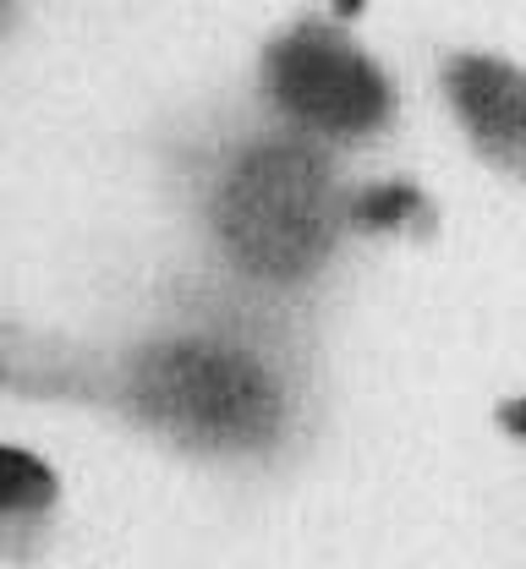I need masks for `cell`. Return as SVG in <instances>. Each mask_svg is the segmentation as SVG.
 I'll use <instances>...</instances> for the list:
<instances>
[{
	"label": "cell",
	"instance_id": "277c9868",
	"mask_svg": "<svg viewBox=\"0 0 526 569\" xmlns=\"http://www.w3.org/2000/svg\"><path fill=\"white\" fill-rule=\"evenodd\" d=\"M434 99L466 159L499 187L526 176V67L499 44H445L434 56Z\"/></svg>",
	"mask_w": 526,
	"mask_h": 569
},
{
	"label": "cell",
	"instance_id": "52a82bcc",
	"mask_svg": "<svg viewBox=\"0 0 526 569\" xmlns=\"http://www.w3.org/2000/svg\"><path fill=\"white\" fill-rule=\"evenodd\" d=\"M0 395L77 406L82 395V340L61 329H28L0 318Z\"/></svg>",
	"mask_w": 526,
	"mask_h": 569
},
{
	"label": "cell",
	"instance_id": "5b68a950",
	"mask_svg": "<svg viewBox=\"0 0 526 569\" xmlns=\"http://www.w3.org/2000/svg\"><path fill=\"white\" fill-rule=\"evenodd\" d=\"M61 471L33 455L28 443L0 438V559L6 565H39L61 531Z\"/></svg>",
	"mask_w": 526,
	"mask_h": 569
},
{
	"label": "cell",
	"instance_id": "7a4b0ae2",
	"mask_svg": "<svg viewBox=\"0 0 526 569\" xmlns=\"http://www.w3.org/2000/svg\"><path fill=\"white\" fill-rule=\"evenodd\" d=\"M138 153L170 230V263L286 307L335 312L363 258L346 224L357 164L280 127L241 82L159 110Z\"/></svg>",
	"mask_w": 526,
	"mask_h": 569
},
{
	"label": "cell",
	"instance_id": "8992f818",
	"mask_svg": "<svg viewBox=\"0 0 526 569\" xmlns=\"http://www.w3.org/2000/svg\"><path fill=\"white\" fill-rule=\"evenodd\" d=\"M439 198L395 170V176H351V192H346V224H351V241L368 252V247H417V241H434L439 236Z\"/></svg>",
	"mask_w": 526,
	"mask_h": 569
},
{
	"label": "cell",
	"instance_id": "ba28073f",
	"mask_svg": "<svg viewBox=\"0 0 526 569\" xmlns=\"http://www.w3.org/2000/svg\"><path fill=\"white\" fill-rule=\"evenodd\" d=\"M22 6H28V0H0V50L11 44V33H17V22H22Z\"/></svg>",
	"mask_w": 526,
	"mask_h": 569
},
{
	"label": "cell",
	"instance_id": "6da1fadb",
	"mask_svg": "<svg viewBox=\"0 0 526 569\" xmlns=\"http://www.w3.org/2000/svg\"><path fill=\"white\" fill-rule=\"evenodd\" d=\"M82 411L215 477H280L324 432L329 318L165 258L82 340Z\"/></svg>",
	"mask_w": 526,
	"mask_h": 569
},
{
	"label": "cell",
	"instance_id": "3957f363",
	"mask_svg": "<svg viewBox=\"0 0 526 569\" xmlns=\"http://www.w3.org/2000/svg\"><path fill=\"white\" fill-rule=\"evenodd\" d=\"M241 88L280 127L329 148L346 164L389 148L406 116V93L389 61L351 17L324 6H301L275 22L258 39Z\"/></svg>",
	"mask_w": 526,
	"mask_h": 569
}]
</instances>
